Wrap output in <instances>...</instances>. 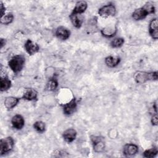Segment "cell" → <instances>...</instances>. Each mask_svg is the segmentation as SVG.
<instances>
[{"label":"cell","mask_w":158,"mask_h":158,"mask_svg":"<svg viewBox=\"0 0 158 158\" xmlns=\"http://www.w3.org/2000/svg\"><path fill=\"white\" fill-rule=\"evenodd\" d=\"M24 47L27 52L29 55H33L38 52L40 50V47L38 44L30 39L27 40L25 43Z\"/></svg>","instance_id":"obj_8"},{"label":"cell","mask_w":158,"mask_h":158,"mask_svg":"<svg viewBox=\"0 0 158 158\" xmlns=\"http://www.w3.org/2000/svg\"><path fill=\"white\" fill-rule=\"evenodd\" d=\"M157 122H158L157 115V113H155V114H154L151 117V123H152V125L156 126L157 125Z\"/></svg>","instance_id":"obj_27"},{"label":"cell","mask_w":158,"mask_h":158,"mask_svg":"<svg viewBox=\"0 0 158 158\" xmlns=\"http://www.w3.org/2000/svg\"><path fill=\"white\" fill-rule=\"evenodd\" d=\"M120 62V58L116 56H109L105 58V64L109 67H115L117 66Z\"/></svg>","instance_id":"obj_18"},{"label":"cell","mask_w":158,"mask_h":158,"mask_svg":"<svg viewBox=\"0 0 158 158\" xmlns=\"http://www.w3.org/2000/svg\"><path fill=\"white\" fill-rule=\"evenodd\" d=\"M0 5H1V17H3L5 15V11H6V7L4 6L3 3L2 1L0 2Z\"/></svg>","instance_id":"obj_28"},{"label":"cell","mask_w":158,"mask_h":158,"mask_svg":"<svg viewBox=\"0 0 158 158\" xmlns=\"http://www.w3.org/2000/svg\"><path fill=\"white\" fill-rule=\"evenodd\" d=\"M77 101L75 98H73L70 101L63 105V111L64 114L70 115L73 114L77 109Z\"/></svg>","instance_id":"obj_7"},{"label":"cell","mask_w":158,"mask_h":158,"mask_svg":"<svg viewBox=\"0 0 158 158\" xmlns=\"http://www.w3.org/2000/svg\"><path fill=\"white\" fill-rule=\"evenodd\" d=\"M33 128L39 133H43L45 131L46 125L42 121H36L33 124Z\"/></svg>","instance_id":"obj_23"},{"label":"cell","mask_w":158,"mask_h":158,"mask_svg":"<svg viewBox=\"0 0 158 158\" xmlns=\"http://www.w3.org/2000/svg\"><path fill=\"white\" fill-rule=\"evenodd\" d=\"M158 153V150L156 147H153L151 149H146L144 151L143 156L144 157L147 158H152L154 157Z\"/></svg>","instance_id":"obj_21"},{"label":"cell","mask_w":158,"mask_h":158,"mask_svg":"<svg viewBox=\"0 0 158 158\" xmlns=\"http://www.w3.org/2000/svg\"><path fill=\"white\" fill-rule=\"evenodd\" d=\"M124 41H125L123 38H116L112 40L110 42V46L114 48H120L123 44Z\"/></svg>","instance_id":"obj_24"},{"label":"cell","mask_w":158,"mask_h":158,"mask_svg":"<svg viewBox=\"0 0 158 158\" xmlns=\"http://www.w3.org/2000/svg\"><path fill=\"white\" fill-rule=\"evenodd\" d=\"M14 146V139L11 136L2 138L0 141V153L3 155L10 152Z\"/></svg>","instance_id":"obj_4"},{"label":"cell","mask_w":158,"mask_h":158,"mask_svg":"<svg viewBox=\"0 0 158 158\" xmlns=\"http://www.w3.org/2000/svg\"><path fill=\"white\" fill-rule=\"evenodd\" d=\"M99 15L102 17H108L114 16L116 14V8L112 4L103 6L98 10Z\"/></svg>","instance_id":"obj_5"},{"label":"cell","mask_w":158,"mask_h":158,"mask_svg":"<svg viewBox=\"0 0 158 158\" xmlns=\"http://www.w3.org/2000/svg\"><path fill=\"white\" fill-rule=\"evenodd\" d=\"M58 86L57 81L54 78H51L49 80L47 84V88L49 91H54L55 90Z\"/></svg>","instance_id":"obj_25"},{"label":"cell","mask_w":158,"mask_h":158,"mask_svg":"<svg viewBox=\"0 0 158 158\" xmlns=\"http://www.w3.org/2000/svg\"><path fill=\"white\" fill-rule=\"evenodd\" d=\"M96 25H97V19L93 18V19H91L88 24V30H94L95 28L96 27Z\"/></svg>","instance_id":"obj_26"},{"label":"cell","mask_w":158,"mask_h":158,"mask_svg":"<svg viewBox=\"0 0 158 158\" xmlns=\"http://www.w3.org/2000/svg\"><path fill=\"white\" fill-rule=\"evenodd\" d=\"M91 140L93 144V149L96 152H101L105 149V142L104 138L100 136H91Z\"/></svg>","instance_id":"obj_6"},{"label":"cell","mask_w":158,"mask_h":158,"mask_svg":"<svg viewBox=\"0 0 158 158\" xmlns=\"http://www.w3.org/2000/svg\"><path fill=\"white\" fill-rule=\"evenodd\" d=\"M139 151L138 146L133 143H128L124 145L123 148V153L127 156H133L135 155Z\"/></svg>","instance_id":"obj_9"},{"label":"cell","mask_w":158,"mask_h":158,"mask_svg":"<svg viewBox=\"0 0 158 158\" xmlns=\"http://www.w3.org/2000/svg\"><path fill=\"white\" fill-rule=\"evenodd\" d=\"M88 7V4L86 1H78L76 4L75 6L74 7L72 14H81L83 12H85V10H86Z\"/></svg>","instance_id":"obj_14"},{"label":"cell","mask_w":158,"mask_h":158,"mask_svg":"<svg viewBox=\"0 0 158 158\" xmlns=\"http://www.w3.org/2000/svg\"><path fill=\"white\" fill-rule=\"evenodd\" d=\"M19 101H20V99L19 98H16L14 96H8L5 98L4 103L5 107L8 110H10L17 106Z\"/></svg>","instance_id":"obj_15"},{"label":"cell","mask_w":158,"mask_h":158,"mask_svg":"<svg viewBox=\"0 0 158 158\" xmlns=\"http://www.w3.org/2000/svg\"><path fill=\"white\" fill-rule=\"evenodd\" d=\"M77 131L73 128H68L63 132L62 136L64 139L67 143H72L77 137Z\"/></svg>","instance_id":"obj_13"},{"label":"cell","mask_w":158,"mask_h":158,"mask_svg":"<svg viewBox=\"0 0 158 158\" xmlns=\"http://www.w3.org/2000/svg\"><path fill=\"white\" fill-rule=\"evenodd\" d=\"M12 85L11 81L10 79L6 77H1L0 79V89L1 91H5L8 90Z\"/></svg>","instance_id":"obj_20"},{"label":"cell","mask_w":158,"mask_h":158,"mask_svg":"<svg viewBox=\"0 0 158 158\" xmlns=\"http://www.w3.org/2000/svg\"><path fill=\"white\" fill-rule=\"evenodd\" d=\"M14 20V15L12 13L5 14L3 17H1V23L4 25H9Z\"/></svg>","instance_id":"obj_22"},{"label":"cell","mask_w":158,"mask_h":158,"mask_svg":"<svg viewBox=\"0 0 158 158\" xmlns=\"http://www.w3.org/2000/svg\"><path fill=\"white\" fill-rule=\"evenodd\" d=\"M25 63V58L22 55H15L9 61L8 64L10 69L15 73L20 72L24 67Z\"/></svg>","instance_id":"obj_2"},{"label":"cell","mask_w":158,"mask_h":158,"mask_svg":"<svg viewBox=\"0 0 158 158\" xmlns=\"http://www.w3.org/2000/svg\"><path fill=\"white\" fill-rule=\"evenodd\" d=\"M149 32L151 37L154 40L158 38V23L156 18L152 19L149 25Z\"/></svg>","instance_id":"obj_10"},{"label":"cell","mask_w":158,"mask_h":158,"mask_svg":"<svg viewBox=\"0 0 158 158\" xmlns=\"http://www.w3.org/2000/svg\"><path fill=\"white\" fill-rule=\"evenodd\" d=\"M56 35L59 40H66L70 35V31L65 27L60 26L56 30Z\"/></svg>","instance_id":"obj_11"},{"label":"cell","mask_w":158,"mask_h":158,"mask_svg":"<svg viewBox=\"0 0 158 158\" xmlns=\"http://www.w3.org/2000/svg\"><path fill=\"white\" fill-rule=\"evenodd\" d=\"M69 18L73 27L77 28H79L81 27L83 23V19L80 14H74L71 13L69 15Z\"/></svg>","instance_id":"obj_17"},{"label":"cell","mask_w":158,"mask_h":158,"mask_svg":"<svg viewBox=\"0 0 158 158\" xmlns=\"http://www.w3.org/2000/svg\"><path fill=\"white\" fill-rule=\"evenodd\" d=\"M37 95L38 93L35 89L32 88L27 89L23 94L22 98L28 101H33L37 98Z\"/></svg>","instance_id":"obj_19"},{"label":"cell","mask_w":158,"mask_h":158,"mask_svg":"<svg viewBox=\"0 0 158 158\" xmlns=\"http://www.w3.org/2000/svg\"><path fill=\"white\" fill-rule=\"evenodd\" d=\"M155 12V7L151 2H147L143 7L136 9L132 13V17L135 20L144 19L148 15Z\"/></svg>","instance_id":"obj_1"},{"label":"cell","mask_w":158,"mask_h":158,"mask_svg":"<svg viewBox=\"0 0 158 158\" xmlns=\"http://www.w3.org/2000/svg\"><path fill=\"white\" fill-rule=\"evenodd\" d=\"M117 29L116 27L114 26H107L103 28L101 30V33L102 35L106 38H112L117 33Z\"/></svg>","instance_id":"obj_16"},{"label":"cell","mask_w":158,"mask_h":158,"mask_svg":"<svg viewBox=\"0 0 158 158\" xmlns=\"http://www.w3.org/2000/svg\"><path fill=\"white\" fill-rule=\"evenodd\" d=\"M6 40L5 39H3V38H1V40H0V44H1V48H2V47L6 44Z\"/></svg>","instance_id":"obj_29"},{"label":"cell","mask_w":158,"mask_h":158,"mask_svg":"<svg viewBox=\"0 0 158 158\" xmlns=\"http://www.w3.org/2000/svg\"><path fill=\"white\" fill-rule=\"evenodd\" d=\"M11 123L14 128L17 130H21L25 125V120L21 115L16 114L12 117L11 119Z\"/></svg>","instance_id":"obj_12"},{"label":"cell","mask_w":158,"mask_h":158,"mask_svg":"<svg viewBox=\"0 0 158 158\" xmlns=\"http://www.w3.org/2000/svg\"><path fill=\"white\" fill-rule=\"evenodd\" d=\"M157 72H137L134 75L135 81L139 84H143L150 80H157Z\"/></svg>","instance_id":"obj_3"}]
</instances>
